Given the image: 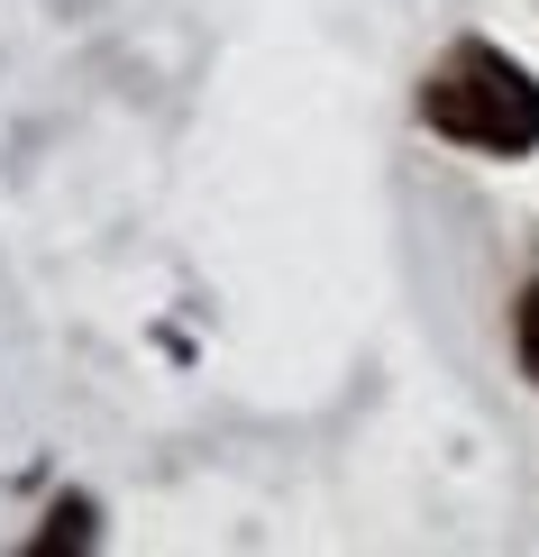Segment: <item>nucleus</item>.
I'll use <instances>...</instances> for the list:
<instances>
[{"label": "nucleus", "mask_w": 539, "mask_h": 557, "mask_svg": "<svg viewBox=\"0 0 539 557\" xmlns=\"http://www.w3.org/2000/svg\"><path fill=\"white\" fill-rule=\"evenodd\" d=\"M420 120L449 137V147L530 156L539 147V74L512 64L503 46H485V37H457L449 55L420 74Z\"/></svg>", "instance_id": "obj_1"}, {"label": "nucleus", "mask_w": 539, "mask_h": 557, "mask_svg": "<svg viewBox=\"0 0 539 557\" xmlns=\"http://www.w3.org/2000/svg\"><path fill=\"white\" fill-rule=\"evenodd\" d=\"M91 521H101V512H91L83 494H74V503H56V512H46V530H37V557H56V548H91V540H101Z\"/></svg>", "instance_id": "obj_2"}, {"label": "nucleus", "mask_w": 539, "mask_h": 557, "mask_svg": "<svg viewBox=\"0 0 539 557\" xmlns=\"http://www.w3.org/2000/svg\"><path fill=\"white\" fill-rule=\"evenodd\" d=\"M512 347H522V375L539 384V284H522V301H512Z\"/></svg>", "instance_id": "obj_3"}]
</instances>
